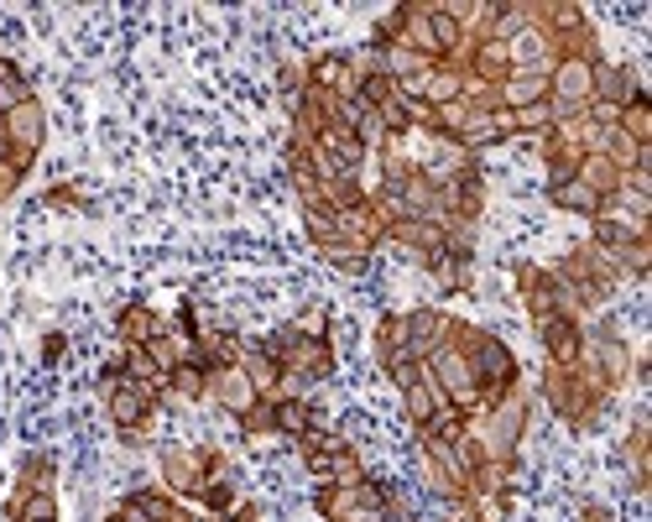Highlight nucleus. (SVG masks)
Wrapping results in <instances>:
<instances>
[{
  "label": "nucleus",
  "instance_id": "1",
  "mask_svg": "<svg viewBox=\"0 0 652 522\" xmlns=\"http://www.w3.org/2000/svg\"><path fill=\"white\" fill-rule=\"evenodd\" d=\"M444 345H455L459 356L470 361V382L486 407H491L496 398H507L512 387H522V366H517L512 345L501 340L496 329H486V324H470V319H455V314H449Z\"/></svg>",
  "mask_w": 652,
  "mask_h": 522
},
{
  "label": "nucleus",
  "instance_id": "2",
  "mask_svg": "<svg viewBox=\"0 0 652 522\" xmlns=\"http://www.w3.org/2000/svg\"><path fill=\"white\" fill-rule=\"evenodd\" d=\"M528 413H533V402L522 387H512L507 398H496L486 413H480V428H475V439H480V455L501 470H517V455H522V439H528Z\"/></svg>",
  "mask_w": 652,
  "mask_h": 522
},
{
  "label": "nucleus",
  "instance_id": "3",
  "mask_svg": "<svg viewBox=\"0 0 652 522\" xmlns=\"http://www.w3.org/2000/svg\"><path fill=\"white\" fill-rule=\"evenodd\" d=\"M537 392H543V402L554 407V418L569 423L574 434H590L595 418H600V407L611 402V398H600V392H590V387L579 382V371H574V366H554V361H543Z\"/></svg>",
  "mask_w": 652,
  "mask_h": 522
},
{
  "label": "nucleus",
  "instance_id": "4",
  "mask_svg": "<svg viewBox=\"0 0 652 522\" xmlns=\"http://www.w3.org/2000/svg\"><path fill=\"white\" fill-rule=\"evenodd\" d=\"M157 407H162V392H152L141 382H116L105 392V413H110V423L120 434H146L152 418H157Z\"/></svg>",
  "mask_w": 652,
  "mask_h": 522
},
{
  "label": "nucleus",
  "instance_id": "5",
  "mask_svg": "<svg viewBox=\"0 0 652 522\" xmlns=\"http://www.w3.org/2000/svg\"><path fill=\"white\" fill-rule=\"evenodd\" d=\"M512 278H517V298H522V308L533 314V324L564 314V287H558V278L548 272V267H537V261H517Z\"/></svg>",
  "mask_w": 652,
  "mask_h": 522
},
{
  "label": "nucleus",
  "instance_id": "6",
  "mask_svg": "<svg viewBox=\"0 0 652 522\" xmlns=\"http://www.w3.org/2000/svg\"><path fill=\"white\" fill-rule=\"evenodd\" d=\"M585 356L595 361V371L606 377V387L611 392H621V387L632 382V366H637V350L616 329H600V335H585Z\"/></svg>",
  "mask_w": 652,
  "mask_h": 522
},
{
  "label": "nucleus",
  "instance_id": "7",
  "mask_svg": "<svg viewBox=\"0 0 652 522\" xmlns=\"http://www.w3.org/2000/svg\"><path fill=\"white\" fill-rule=\"evenodd\" d=\"M162 486L178 497V502H194L198 486H204V465H198V444H162L157 455Z\"/></svg>",
  "mask_w": 652,
  "mask_h": 522
},
{
  "label": "nucleus",
  "instance_id": "8",
  "mask_svg": "<svg viewBox=\"0 0 652 522\" xmlns=\"http://www.w3.org/2000/svg\"><path fill=\"white\" fill-rule=\"evenodd\" d=\"M595 63L590 58H554V68H548V100L585 110V105L595 100Z\"/></svg>",
  "mask_w": 652,
  "mask_h": 522
},
{
  "label": "nucleus",
  "instance_id": "9",
  "mask_svg": "<svg viewBox=\"0 0 652 522\" xmlns=\"http://www.w3.org/2000/svg\"><path fill=\"white\" fill-rule=\"evenodd\" d=\"M438 209H444V220H465V225L480 220V209H486V178H480V167L438 183Z\"/></svg>",
  "mask_w": 652,
  "mask_h": 522
},
{
  "label": "nucleus",
  "instance_id": "10",
  "mask_svg": "<svg viewBox=\"0 0 652 522\" xmlns=\"http://www.w3.org/2000/svg\"><path fill=\"white\" fill-rule=\"evenodd\" d=\"M116 507L131 522H183L188 518V502H178L167 486H137V491H126Z\"/></svg>",
  "mask_w": 652,
  "mask_h": 522
},
{
  "label": "nucleus",
  "instance_id": "11",
  "mask_svg": "<svg viewBox=\"0 0 652 522\" xmlns=\"http://www.w3.org/2000/svg\"><path fill=\"white\" fill-rule=\"evenodd\" d=\"M209 402L225 418H240V413H251L261 402V392L251 387V377L240 366H219V371H209Z\"/></svg>",
  "mask_w": 652,
  "mask_h": 522
},
{
  "label": "nucleus",
  "instance_id": "12",
  "mask_svg": "<svg viewBox=\"0 0 652 522\" xmlns=\"http://www.w3.org/2000/svg\"><path fill=\"white\" fill-rule=\"evenodd\" d=\"M339 241L360 251V257H371L376 246H387V220H381V209L371 199H360L356 209H339Z\"/></svg>",
  "mask_w": 652,
  "mask_h": 522
},
{
  "label": "nucleus",
  "instance_id": "13",
  "mask_svg": "<svg viewBox=\"0 0 652 522\" xmlns=\"http://www.w3.org/2000/svg\"><path fill=\"white\" fill-rule=\"evenodd\" d=\"M537 329V345H543V356L554 366H574L579 361V350H585V324L574 319V314H554V319L533 324Z\"/></svg>",
  "mask_w": 652,
  "mask_h": 522
},
{
  "label": "nucleus",
  "instance_id": "14",
  "mask_svg": "<svg viewBox=\"0 0 652 522\" xmlns=\"http://www.w3.org/2000/svg\"><path fill=\"white\" fill-rule=\"evenodd\" d=\"M595 157H606L616 173H652V146H637L627 131H616V126H600L590 141Z\"/></svg>",
  "mask_w": 652,
  "mask_h": 522
},
{
  "label": "nucleus",
  "instance_id": "15",
  "mask_svg": "<svg viewBox=\"0 0 652 522\" xmlns=\"http://www.w3.org/2000/svg\"><path fill=\"white\" fill-rule=\"evenodd\" d=\"M282 371H293L297 382H308V387L329 382V377H335V345L329 340H303V335H297L293 350L282 356Z\"/></svg>",
  "mask_w": 652,
  "mask_h": 522
},
{
  "label": "nucleus",
  "instance_id": "16",
  "mask_svg": "<svg viewBox=\"0 0 652 522\" xmlns=\"http://www.w3.org/2000/svg\"><path fill=\"white\" fill-rule=\"evenodd\" d=\"M387 241L413 251L417 261H428L444 251V220H423V215H402V220L387 225Z\"/></svg>",
  "mask_w": 652,
  "mask_h": 522
},
{
  "label": "nucleus",
  "instance_id": "17",
  "mask_svg": "<svg viewBox=\"0 0 652 522\" xmlns=\"http://www.w3.org/2000/svg\"><path fill=\"white\" fill-rule=\"evenodd\" d=\"M632 95H642V79H637L632 63H611V58L595 63V105H611V110H621Z\"/></svg>",
  "mask_w": 652,
  "mask_h": 522
},
{
  "label": "nucleus",
  "instance_id": "18",
  "mask_svg": "<svg viewBox=\"0 0 652 522\" xmlns=\"http://www.w3.org/2000/svg\"><path fill=\"white\" fill-rule=\"evenodd\" d=\"M444 329H449V314L444 308H408V356L413 361H428L438 345H444Z\"/></svg>",
  "mask_w": 652,
  "mask_h": 522
},
{
  "label": "nucleus",
  "instance_id": "19",
  "mask_svg": "<svg viewBox=\"0 0 652 522\" xmlns=\"http://www.w3.org/2000/svg\"><path fill=\"white\" fill-rule=\"evenodd\" d=\"M6 137H11V146L37 152L42 157V141H47V110H42L37 95H32L26 105H17V110H6Z\"/></svg>",
  "mask_w": 652,
  "mask_h": 522
},
{
  "label": "nucleus",
  "instance_id": "20",
  "mask_svg": "<svg viewBox=\"0 0 652 522\" xmlns=\"http://www.w3.org/2000/svg\"><path fill=\"white\" fill-rule=\"evenodd\" d=\"M648 444H652V423H648V407H637L632 413V428H627V439H621V460H627V481L632 491H648Z\"/></svg>",
  "mask_w": 652,
  "mask_h": 522
},
{
  "label": "nucleus",
  "instance_id": "21",
  "mask_svg": "<svg viewBox=\"0 0 652 522\" xmlns=\"http://www.w3.org/2000/svg\"><path fill=\"white\" fill-rule=\"evenodd\" d=\"M314 423H318V402L314 398H272V439L297 444Z\"/></svg>",
  "mask_w": 652,
  "mask_h": 522
},
{
  "label": "nucleus",
  "instance_id": "22",
  "mask_svg": "<svg viewBox=\"0 0 652 522\" xmlns=\"http://www.w3.org/2000/svg\"><path fill=\"white\" fill-rule=\"evenodd\" d=\"M240 371L251 377V387H257L261 398H278V387H282V361L267 350L261 340H240Z\"/></svg>",
  "mask_w": 652,
  "mask_h": 522
},
{
  "label": "nucleus",
  "instance_id": "23",
  "mask_svg": "<svg viewBox=\"0 0 652 522\" xmlns=\"http://www.w3.org/2000/svg\"><path fill=\"white\" fill-rule=\"evenodd\" d=\"M162 329H167V319H162L152 303H141V298H131L116 314V340L120 345H146L152 335H162Z\"/></svg>",
  "mask_w": 652,
  "mask_h": 522
},
{
  "label": "nucleus",
  "instance_id": "24",
  "mask_svg": "<svg viewBox=\"0 0 652 522\" xmlns=\"http://www.w3.org/2000/svg\"><path fill=\"white\" fill-rule=\"evenodd\" d=\"M501 95V110H528V105L548 100V74H533V68H512L507 79L496 84Z\"/></svg>",
  "mask_w": 652,
  "mask_h": 522
},
{
  "label": "nucleus",
  "instance_id": "25",
  "mask_svg": "<svg viewBox=\"0 0 652 522\" xmlns=\"http://www.w3.org/2000/svg\"><path fill=\"white\" fill-rule=\"evenodd\" d=\"M6 518L11 522H58V491H21V486H11Z\"/></svg>",
  "mask_w": 652,
  "mask_h": 522
},
{
  "label": "nucleus",
  "instance_id": "26",
  "mask_svg": "<svg viewBox=\"0 0 652 522\" xmlns=\"http://www.w3.org/2000/svg\"><path fill=\"white\" fill-rule=\"evenodd\" d=\"M548 204H554V209H564V215H574V220H595V215L606 209V199H600V194H590V188H585L579 178L548 188Z\"/></svg>",
  "mask_w": 652,
  "mask_h": 522
},
{
  "label": "nucleus",
  "instance_id": "27",
  "mask_svg": "<svg viewBox=\"0 0 652 522\" xmlns=\"http://www.w3.org/2000/svg\"><path fill=\"white\" fill-rule=\"evenodd\" d=\"M167 398H183V402H209V366L204 361H188L167 371Z\"/></svg>",
  "mask_w": 652,
  "mask_h": 522
},
{
  "label": "nucleus",
  "instance_id": "28",
  "mask_svg": "<svg viewBox=\"0 0 652 522\" xmlns=\"http://www.w3.org/2000/svg\"><path fill=\"white\" fill-rule=\"evenodd\" d=\"M396 398H402V413H408V423H413V434H417V428H428V423H434V413L444 407V402H449L434 382H428V377H423L417 387H408V392H396Z\"/></svg>",
  "mask_w": 652,
  "mask_h": 522
},
{
  "label": "nucleus",
  "instance_id": "29",
  "mask_svg": "<svg viewBox=\"0 0 652 522\" xmlns=\"http://www.w3.org/2000/svg\"><path fill=\"white\" fill-rule=\"evenodd\" d=\"M318 146H324V152H329V157L339 162V173H360V167L371 162V152L360 146L356 131H339V126H329V131L318 137Z\"/></svg>",
  "mask_w": 652,
  "mask_h": 522
},
{
  "label": "nucleus",
  "instance_id": "30",
  "mask_svg": "<svg viewBox=\"0 0 652 522\" xmlns=\"http://www.w3.org/2000/svg\"><path fill=\"white\" fill-rule=\"evenodd\" d=\"M611 204L621 215H632V220H652V173H627Z\"/></svg>",
  "mask_w": 652,
  "mask_h": 522
},
{
  "label": "nucleus",
  "instance_id": "31",
  "mask_svg": "<svg viewBox=\"0 0 652 522\" xmlns=\"http://www.w3.org/2000/svg\"><path fill=\"white\" fill-rule=\"evenodd\" d=\"M376 366L396 361V356H408V314H381L376 319Z\"/></svg>",
  "mask_w": 652,
  "mask_h": 522
},
{
  "label": "nucleus",
  "instance_id": "32",
  "mask_svg": "<svg viewBox=\"0 0 652 522\" xmlns=\"http://www.w3.org/2000/svg\"><path fill=\"white\" fill-rule=\"evenodd\" d=\"M616 131H627L637 146H652V100H648V89L632 95V100L616 110Z\"/></svg>",
  "mask_w": 652,
  "mask_h": 522
},
{
  "label": "nucleus",
  "instance_id": "33",
  "mask_svg": "<svg viewBox=\"0 0 652 522\" xmlns=\"http://www.w3.org/2000/svg\"><path fill=\"white\" fill-rule=\"evenodd\" d=\"M236 502H240L236 470H230V476H215V481H204V486H198V497H194V507H198V512H209V518H225Z\"/></svg>",
  "mask_w": 652,
  "mask_h": 522
},
{
  "label": "nucleus",
  "instance_id": "34",
  "mask_svg": "<svg viewBox=\"0 0 652 522\" xmlns=\"http://www.w3.org/2000/svg\"><path fill=\"white\" fill-rule=\"evenodd\" d=\"M53 481H58V460H53L47 449L21 455V465H17V486H21V491H53Z\"/></svg>",
  "mask_w": 652,
  "mask_h": 522
},
{
  "label": "nucleus",
  "instance_id": "35",
  "mask_svg": "<svg viewBox=\"0 0 652 522\" xmlns=\"http://www.w3.org/2000/svg\"><path fill=\"white\" fill-rule=\"evenodd\" d=\"M314 476L318 481H329V486H360L371 470H366V460H360V449H339L335 460H324Z\"/></svg>",
  "mask_w": 652,
  "mask_h": 522
},
{
  "label": "nucleus",
  "instance_id": "36",
  "mask_svg": "<svg viewBox=\"0 0 652 522\" xmlns=\"http://www.w3.org/2000/svg\"><path fill=\"white\" fill-rule=\"evenodd\" d=\"M314 512H318L324 522L350 518V512H356V486H329V481H318V486H314Z\"/></svg>",
  "mask_w": 652,
  "mask_h": 522
},
{
  "label": "nucleus",
  "instance_id": "37",
  "mask_svg": "<svg viewBox=\"0 0 652 522\" xmlns=\"http://www.w3.org/2000/svg\"><path fill=\"white\" fill-rule=\"evenodd\" d=\"M152 361H157V371H173V366L188 361V350H194V340H183L178 329H162V335H152V340L141 345Z\"/></svg>",
  "mask_w": 652,
  "mask_h": 522
},
{
  "label": "nucleus",
  "instance_id": "38",
  "mask_svg": "<svg viewBox=\"0 0 652 522\" xmlns=\"http://www.w3.org/2000/svg\"><path fill=\"white\" fill-rule=\"evenodd\" d=\"M297 209H303V230H308V241H314V246L339 241V215L329 209V204L308 199V204H297Z\"/></svg>",
  "mask_w": 652,
  "mask_h": 522
},
{
  "label": "nucleus",
  "instance_id": "39",
  "mask_svg": "<svg viewBox=\"0 0 652 522\" xmlns=\"http://www.w3.org/2000/svg\"><path fill=\"white\" fill-rule=\"evenodd\" d=\"M32 95H37V89L26 84L21 63L17 58H0V116H6V110H17V105H26Z\"/></svg>",
  "mask_w": 652,
  "mask_h": 522
},
{
  "label": "nucleus",
  "instance_id": "40",
  "mask_svg": "<svg viewBox=\"0 0 652 522\" xmlns=\"http://www.w3.org/2000/svg\"><path fill=\"white\" fill-rule=\"evenodd\" d=\"M396 95H402V89H396V79L387 74V68H366L360 84H356V100L366 105V110H381V105L396 100Z\"/></svg>",
  "mask_w": 652,
  "mask_h": 522
},
{
  "label": "nucleus",
  "instance_id": "41",
  "mask_svg": "<svg viewBox=\"0 0 652 522\" xmlns=\"http://www.w3.org/2000/svg\"><path fill=\"white\" fill-rule=\"evenodd\" d=\"M428 26H434V42H438V58L449 63L455 58V47L465 42V26H459L449 11H444V0H434V11H428Z\"/></svg>",
  "mask_w": 652,
  "mask_h": 522
},
{
  "label": "nucleus",
  "instance_id": "42",
  "mask_svg": "<svg viewBox=\"0 0 652 522\" xmlns=\"http://www.w3.org/2000/svg\"><path fill=\"white\" fill-rule=\"evenodd\" d=\"M402 26H408L402 6L381 11V17H376V26H371V53H392V47H402Z\"/></svg>",
  "mask_w": 652,
  "mask_h": 522
},
{
  "label": "nucleus",
  "instance_id": "43",
  "mask_svg": "<svg viewBox=\"0 0 652 522\" xmlns=\"http://www.w3.org/2000/svg\"><path fill=\"white\" fill-rule=\"evenodd\" d=\"M381 371H387V382H392L396 392H408V387H417L423 377H428V371H423V361H413V356H396V361H387Z\"/></svg>",
  "mask_w": 652,
  "mask_h": 522
},
{
  "label": "nucleus",
  "instance_id": "44",
  "mask_svg": "<svg viewBox=\"0 0 652 522\" xmlns=\"http://www.w3.org/2000/svg\"><path fill=\"white\" fill-rule=\"evenodd\" d=\"M318 257L329 261V267H339V272H350V278H356V272H366V261H371V257H360V251H350V246H345V241L318 246Z\"/></svg>",
  "mask_w": 652,
  "mask_h": 522
},
{
  "label": "nucleus",
  "instance_id": "45",
  "mask_svg": "<svg viewBox=\"0 0 652 522\" xmlns=\"http://www.w3.org/2000/svg\"><path fill=\"white\" fill-rule=\"evenodd\" d=\"M287 324H293L303 340H329V314H324L318 303H308V308H303L297 319H287Z\"/></svg>",
  "mask_w": 652,
  "mask_h": 522
},
{
  "label": "nucleus",
  "instance_id": "46",
  "mask_svg": "<svg viewBox=\"0 0 652 522\" xmlns=\"http://www.w3.org/2000/svg\"><path fill=\"white\" fill-rule=\"evenodd\" d=\"M47 204H53V209H84L79 183H53V194H47Z\"/></svg>",
  "mask_w": 652,
  "mask_h": 522
},
{
  "label": "nucleus",
  "instance_id": "47",
  "mask_svg": "<svg viewBox=\"0 0 652 522\" xmlns=\"http://www.w3.org/2000/svg\"><path fill=\"white\" fill-rule=\"evenodd\" d=\"M219 522H261V507L251 502V497H240V502L230 507V512H225V518H219Z\"/></svg>",
  "mask_w": 652,
  "mask_h": 522
},
{
  "label": "nucleus",
  "instance_id": "48",
  "mask_svg": "<svg viewBox=\"0 0 652 522\" xmlns=\"http://www.w3.org/2000/svg\"><path fill=\"white\" fill-rule=\"evenodd\" d=\"M63 350H68V340H63V335H47V340H42V361L58 366V361H63Z\"/></svg>",
  "mask_w": 652,
  "mask_h": 522
},
{
  "label": "nucleus",
  "instance_id": "49",
  "mask_svg": "<svg viewBox=\"0 0 652 522\" xmlns=\"http://www.w3.org/2000/svg\"><path fill=\"white\" fill-rule=\"evenodd\" d=\"M579 522H611V512L600 502H579Z\"/></svg>",
  "mask_w": 652,
  "mask_h": 522
},
{
  "label": "nucleus",
  "instance_id": "50",
  "mask_svg": "<svg viewBox=\"0 0 652 522\" xmlns=\"http://www.w3.org/2000/svg\"><path fill=\"white\" fill-rule=\"evenodd\" d=\"M99 522H131V518H126L120 507H110V512H105V518H99Z\"/></svg>",
  "mask_w": 652,
  "mask_h": 522
},
{
  "label": "nucleus",
  "instance_id": "51",
  "mask_svg": "<svg viewBox=\"0 0 652 522\" xmlns=\"http://www.w3.org/2000/svg\"><path fill=\"white\" fill-rule=\"evenodd\" d=\"M6 146H11V137H6V116H0V157H6Z\"/></svg>",
  "mask_w": 652,
  "mask_h": 522
},
{
  "label": "nucleus",
  "instance_id": "52",
  "mask_svg": "<svg viewBox=\"0 0 652 522\" xmlns=\"http://www.w3.org/2000/svg\"><path fill=\"white\" fill-rule=\"evenodd\" d=\"M183 522H219V518H209V512H188Z\"/></svg>",
  "mask_w": 652,
  "mask_h": 522
}]
</instances>
